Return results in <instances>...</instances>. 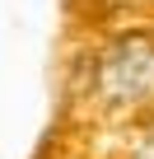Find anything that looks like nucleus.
<instances>
[{
    "instance_id": "nucleus-1",
    "label": "nucleus",
    "mask_w": 154,
    "mask_h": 159,
    "mask_svg": "<svg viewBox=\"0 0 154 159\" xmlns=\"http://www.w3.org/2000/svg\"><path fill=\"white\" fill-rule=\"evenodd\" d=\"M145 159H154V150H149V154H145Z\"/></svg>"
}]
</instances>
